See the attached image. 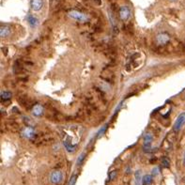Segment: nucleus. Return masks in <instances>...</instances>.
<instances>
[{"label":"nucleus","mask_w":185,"mask_h":185,"mask_svg":"<svg viewBox=\"0 0 185 185\" xmlns=\"http://www.w3.org/2000/svg\"><path fill=\"white\" fill-rule=\"evenodd\" d=\"M153 140V136L151 133L148 132L145 133L144 135V144H143V149L145 152H150L151 151V142Z\"/></svg>","instance_id":"obj_1"},{"label":"nucleus","mask_w":185,"mask_h":185,"mask_svg":"<svg viewBox=\"0 0 185 185\" xmlns=\"http://www.w3.org/2000/svg\"><path fill=\"white\" fill-rule=\"evenodd\" d=\"M69 16L74 19V20L78 21V22H86L87 20V16L84 13H82L80 11L77 10H72L69 12Z\"/></svg>","instance_id":"obj_2"},{"label":"nucleus","mask_w":185,"mask_h":185,"mask_svg":"<svg viewBox=\"0 0 185 185\" xmlns=\"http://www.w3.org/2000/svg\"><path fill=\"white\" fill-rule=\"evenodd\" d=\"M184 124H185V113H181L180 116L177 118V119L175 121L174 126H173V130L175 132H178L182 128Z\"/></svg>","instance_id":"obj_3"},{"label":"nucleus","mask_w":185,"mask_h":185,"mask_svg":"<svg viewBox=\"0 0 185 185\" xmlns=\"http://www.w3.org/2000/svg\"><path fill=\"white\" fill-rule=\"evenodd\" d=\"M50 181L54 184H58L62 181V173L59 170L53 171L50 175Z\"/></svg>","instance_id":"obj_4"},{"label":"nucleus","mask_w":185,"mask_h":185,"mask_svg":"<svg viewBox=\"0 0 185 185\" xmlns=\"http://www.w3.org/2000/svg\"><path fill=\"white\" fill-rule=\"evenodd\" d=\"M130 15H131V11H130V9L128 7L123 6V7L120 8V10H119V16L121 18V20H123V21L128 20Z\"/></svg>","instance_id":"obj_5"},{"label":"nucleus","mask_w":185,"mask_h":185,"mask_svg":"<svg viewBox=\"0 0 185 185\" xmlns=\"http://www.w3.org/2000/svg\"><path fill=\"white\" fill-rule=\"evenodd\" d=\"M169 36L167 34L165 33H161L157 35L156 37V42L157 44H159V45H164L165 43H167L169 41Z\"/></svg>","instance_id":"obj_6"},{"label":"nucleus","mask_w":185,"mask_h":185,"mask_svg":"<svg viewBox=\"0 0 185 185\" xmlns=\"http://www.w3.org/2000/svg\"><path fill=\"white\" fill-rule=\"evenodd\" d=\"M22 135L25 138H32L35 135V130L32 127H25L22 132Z\"/></svg>","instance_id":"obj_7"},{"label":"nucleus","mask_w":185,"mask_h":185,"mask_svg":"<svg viewBox=\"0 0 185 185\" xmlns=\"http://www.w3.org/2000/svg\"><path fill=\"white\" fill-rule=\"evenodd\" d=\"M30 6L33 10H40L42 7V0H30Z\"/></svg>","instance_id":"obj_8"},{"label":"nucleus","mask_w":185,"mask_h":185,"mask_svg":"<svg viewBox=\"0 0 185 185\" xmlns=\"http://www.w3.org/2000/svg\"><path fill=\"white\" fill-rule=\"evenodd\" d=\"M32 113L36 117H41L43 114V108L41 104H36L32 108Z\"/></svg>","instance_id":"obj_9"},{"label":"nucleus","mask_w":185,"mask_h":185,"mask_svg":"<svg viewBox=\"0 0 185 185\" xmlns=\"http://www.w3.org/2000/svg\"><path fill=\"white\" fill-rule=\"evenodd\" d=\"M10 33V29L7 25H1V28H0V35L1 38H6L8 37Z\"/></svg>","instance_id":"obj_10"},{"label":"nucleus","mask_w":185,"mask_h":185,"mask_svg":"<svg viewBox=\"0 0 185 185\" xmlns=\"http://www.w3.org/2000/svg\"><path fill=\"white\" fill-rule=\"evenodd\" d=\"M27 19L28 24H30V27H37V24H38V19H37L35 16L29 14V15H27Z\"/></svg>","instance_id":"obj_11"},{"label":"nucleus","mask_w":185,"mask_h":185,"mask_svg":"<svg viewBox=\"0 0 185 185\" xmlns=\"http://www.w3.org/2000/svg\"><path fill=\"white\" fill-rule=\"evenodd\" d=\"M153 176L152 175H145L142 178V184L143 185H151L153 181Z\"/></svg>","instance_id":"obj_12"},{"label":"nucleus","mask_w":185,"mask_h":185,"mask_svg":"<svg viewBox=\"0 0 185 185\" xmlns=\"http://www.w3.org/2000/svg\"><path fill=\"white\" fill-rule=\"evenodd\" d=\"M63 144H64V147L66 148V149L69 151V152H74L75 149H76V145H72L70 144V142L68 141V140H64V142H63Z\"/></svg>","instance_id":"obj_13"},{"label":"nucleus","mask_w":185,"mask_h":185,"mask_svg":"<svg viewBox=\"0 0 185 185\" xmlns=\"http://www.w3.org/2000/svg\"><path fill=\"white\" fill-rule=\"evenodd\" d=\"M12 97V93L9 91H2L1 92V100L2 101H8Z\"/></svg>","instance_id":"obj_14"},{"label":"nucleus","mask_w":185,"mask_h":185,"mask_svg":"<svg viewBox=\"0 0 185 185\" xmlns=\"http://www.w3.org/2000/svg\"><path fill=\"white\" fill-rule=\"evenodd\" d=\"M135 178L136 184H139V183H140V181H141V170H136V171H135Z\"/></svg>","instance_id":"obj_15"},{"label":"nucleus","mask_w":185,"mask_h":185,"mask_svg":"<svg viewBox=\"0 0 185 185\" xmlns=\"http://www.w3.org/2000/svg\"><path fill=\"white\" fill-rule=\"evenodd\" d=\"M162 165L164 167V168H168L169 167V165H170V163L168 161V159L166 157H164L163 158V160H162Z\"/></svg>","instance_id":"obj_16"},{"label":"nucleus","mask_w":185,"mask_h":185,"mask_svg":"<svg viewBox=\"0 0 185 185\" xmlns=\"http://www.w3.org/2000/svg\"><path fill=\"white\" fill-rule=\"evenodd\" d=\"M85 156H86L85 153H82V154L78 157L77 162H76V164H77V165H81L82 163H83V161H84V159H85Z\"/></svg>","instance_id":"obj_17"},{"label":"nucleus","mask_w":185,"mask_h":185,"mask_svg":"<svg viewBox=\"0 0 185 185\" xmlns=\"http://www.w3.org/2000/svg\"><path fill=\"white\" fill-rule=\"evenodd\" d=\"M106 130H107V125L104 126L103 128H101V129L99 131V132H98V138H100L101 136H103V135H104V132H105Z\"/></svg>","instance_id":"obj_18"},{"label":"nucleus","mask_w":185,"mask_h":185,"mask_svg":"<svg viewBox=\"0 0 185 185\" xmlns=\"http://www.w3.org/2000/svg\"><path fill=\"white\" fill-rule=\"evenodd\" d=\"M159 173H160V169H159V167H158V166H155L154 168L152 169V171H151V175H152L153 177H156V176H158V175H159Z\"/></svg>","instance_id":"obj_19"},{"label":"nucleus","mask_w":185,"mask_h":185,"mask_svg":"<svg viewBox=\"0 0 185 185\" xmlns=\"http://www.w3.org/2000/svg\"><path fill=\"white\" fill-rule=\"evenodd\" d=\"M76 178H77V176L76 175H73L70 178V181L68 183V185H74L75 184V181H76Z\"/></svg>","instance_id":"obj_20"},{"label":"nucleus","mask_w":185,"mask_h":185,"mask_svg":"<svg viewBox=\"0 0 185 185\" xmlns=\"http://www.w3.org/2000/svg\"><path fill=\"white\" fill-rule=\"evenodd\" d=\"M116 176H117V172L116 171H112L111 173H110V175H109V181H113L115 178H116Z\"/></svg>","instance_id":"obj_21"},{"label":"nucleus","mask_w":185,"mask_h":185,"mask_svg":"<svg viewBox=\"0 0 185 185\" xmlns=\"http://www.w3.org/2000/svg\"><path fill=\"white\" fill-rule=\"evenodd\" d=\"M184 164H185V151H184Z\"/></svg>","instance_id":"obj_22"},{"label":"nucleus","mask_w":185,"mask_h":185,"mask_svg":"<svg viewBox=\"0 0 185 185\" xmlns=\"http://www.w3.org/2000/svg\"><path fill=\"white\" fill-rule=\"evenodd\" d=\"M171 1H176V0H171Z\"/></svg>","instance_id":"obj_23"},{"label":"nucleus","mask_w":185,"mask_h":185,"mask_svg":"<svg viewBox=\"0 0 185 185\" xmlns=\"http://www.w3.org/2000/svg\"><path fill=\"white\" fill-rule=\"evenodd\" d=\"M135 185H140V183H139V184H135Z\"/></svg>","instance_id":"obj_24"}]
</instances>
